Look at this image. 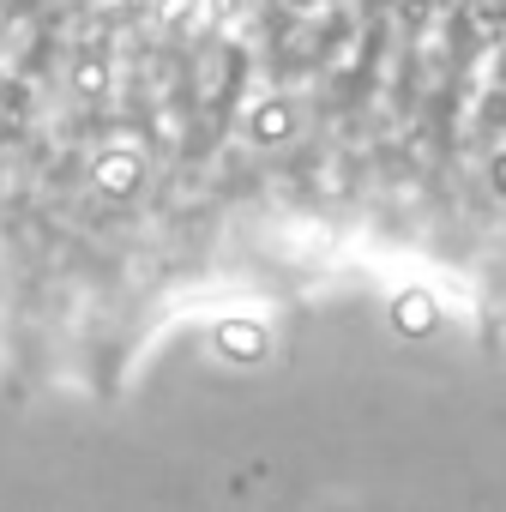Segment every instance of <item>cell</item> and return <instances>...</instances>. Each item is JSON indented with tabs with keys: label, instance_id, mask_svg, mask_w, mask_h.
<instances>
[{
	"label": "cell",
	"instance_id": "6da1fadb",
	"mask_svg": "<svg viewBox=\"0 0 506 512\" xmlns=\"http://www.w3.org/2000/svg\"><path fill=\"white\" fill-rule=\"evenodd\" d=\"M91 181L103 199H133L145 181H151V157L139 145H109L97 163H91Z\"/></svg>",
	"mask_w": 506,
	"mask_h": 512
},
{
	"label": "cell",
	"instance_id": "7a4b0ae2",
	"mask_svg": "<svg viewBox=\"0 0 506 512\" xmlns=\"http://www.w3.org/2000/svg\"><path fill=\"white\" fill-rule=\"evenodd\" d=\"M386 320H392V332H398V338H428V332L440 326V302H434V290L410 284V290H398V296H392Z\"/></svg>",
	"mask_w": 506,
	"mask_h": 512
},
{
	"label": "cell",
	"instance_id": "3957f363",
	"mask_svg": "<svg viewBox=\"0 0 506 512\" xmlns=\"http://www.w3.org/2000/svg\"><path fill=\"white\" fill-rule=\"evenodd\" d=\"M241 127H247L253 145H290L296 139V103L290 97H260V103L247 109Z\"/></svg>",
	"mask_w": 506,
	"mask_h": 512
},
{
	"label": "cell",
	"instance_id": "277c9868",
	"mask_svg": "<svg viewBox=\"0 0 506 512\" xmlns=\"http://www.w3.org/2000/svg\"><path fill=\"white\" fill-rule=\"evenodd\" d=\"M217 350H223L229 362H260V356L272 350V332H266L260 320L229 314V320H217Z\"/></svg>",
	"mask_w": 506,
	"mask_h": 512
},
{
	"label": "cell",
	"instance_id": "5b68a950",
	"mask_svg": "<svg viewBox=\"0 0 506 512\" xmlns=\"http://www.w3.org/2000/svg\"><path fill=\"white\" fill-rule=\"evenodd\" d=\"M488 187H494V199H506V151L488 157Z\"/></svg>",
	"mask_w": 506,
	"mask_h": 512
}]
</instances>
